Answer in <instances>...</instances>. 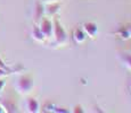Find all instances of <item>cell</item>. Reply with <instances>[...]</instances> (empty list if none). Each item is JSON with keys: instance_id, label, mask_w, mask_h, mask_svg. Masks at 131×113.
<instances>
[{"instance_id": "10", "label": "cell", "mask_w": 131, "mask_h": 113, "mask_svg": "<svg viewBox=\"0 0 131 113\" xmlns=\"http://www.w3.org/2000/svg\"><path fill=\"white\" fill-rule=\"evenodd\" d=\"M115 34H116L117 36H119L120 39H122V40H129V39H131L130 33H129V29H128L127 26L120 27V28L115 32Z\"/></svg>"}, {"instance_id": "14", "label": "cell", "mask_w": 131, "mask_h": 113, "mask_svg": "<svg viewBox=\"0 0 131 113\" xmlns=\"http://www.w3.org/2000/svg\"><path fill=\"white\" fill-rule=\"evenodd\" d=\"M5 84H6V82H5V80H4V79H0V90H1L2 88H4Z\"/></svg>"}, {"instance_id": "1", "label": "cell", "mask_w": 131, "mask_h": 113, "mask_svg": "<svg viewBox=\"0 0 131 113\" xmlns=\"http://www.w3.org/2000/svg\"><path fill=\"white\" fill-rule=\"evenodd\" d=\"M52 24H54L52 35H54V37H55V41H56L58 44H64L67 40V34H66V32H65L63 25L60 24L57 18H54Z\"/></svg>"}, {"instance_id": "5", "label": "cell", "mask_w": 131, "mask_h": 113, "mask_svg": "<svg viewBox=\"0 0 131 113\" xmlns=\"http://www.w3.org/2000/svg\"><path fill=\"white\" fill-rule=\"evenodd\" d=\"M88 36L87 34L84 33V31L82 29V27H77V28L73 29L72 32V40L75 44H83L85 41H87Z\"/></svg>"}, {"instance_id": "2", "label": "cell", "mask_w": 131, "mask_h": 113, "mask_svg": "<svg viewBox=\"0 0 131 113\" xmlns=\"http://www.w3.org/2000/svg\"><path fill=\"white\" fill-rule=\"evenodd\" d=\"M33 87V79L30 75H24V76L19 77L18 82H17V89L22 94H26Z\"/></svg>"}, {"instance_id": "18", "label": "cell", "mask_w": 131, "mask_h": 113, "mask_svg": "<svg viewBox=\"0 0 131 113\" xmlns=\"http://www.w3.org/2000/svg\"><path fill=\"white\" fill-rule=\"evenodd\" d=\"M130 90H131V82H130Z\"/></svg>"}, {"instance_id": "13", "label": "cell", "mask_w": 131, "mask_h": 113, "mask_svg": "<svg viewBox=\"0 0 131 113\" xmlns=\"http://www.w3.org/2000/svg\"><path fill=\"white\" fill-rule=\"evenodd\" d=\"M0 69L5 70V71H7V72H9V71H10V69H9V68L6 66V63H5V62L1 60V58H0Z\"/></svg>"}, {"instance_id": "12", "label": "cell", "mask_w": 131, "mask_h": 113, "mask_svg": "<svg viewBox=\"0 0 131 113\" xmlns=\"http://www.w3.org/2000/svg\"><path fill=\"white\" fill-rule=\"evenodd\" d=\"M1 105L4 106L5 112H15L16 111V106H15V104L14 103H10L8 100H6Z\"/></svg>"}, {"instance_id": "11", "label": "cell", "mask_w": 131, "mask_h": 113, "mask_svg": "<svg viewBox=\"0 0 131 113\" xmlns=\"http://www.w3.org/2000/svg\"><path fill=\"white\" fill-rule=\"evenodd\" d=\"M119 58H120L121 62L129 70H131V53H121Z\"/></svg>"}, {"instance_id": "8", "label": "cell", "mask_w": 131, "mask_h": 113, "mask_svg": "<svg viewBox=\"0 0 131 113\" xmlns=\"http://www.w3.org/2000/svg\"><path fill=\"white\" fill-rule=\"evenodd\" d=\"M43 15H45V7L42 6L41 2L38 1L36 4V8H34V19H36V22L38 23L41 21Z\"/></svg>"}, {"instance_id": "3", "label": "cell", "mask_w": 131, "mask_h": 113, "mask_svg": "<svg viewBox=\"0 0 131 113\" xmlns=\"http://www.w3.org/2000/svg\"><path fill=\"white\" fill-rule=\"evenodd\" d=\"M39 28H40V31L42 32V34L45 35V37L49 39L52 35L54 24H52V22L50 21L49 18H46V17L43 18V17H42L41 21H40V24H39Z\"/></svg>"}, {"instance_id": "16", "label": "cell", "mask_w": 131, "mask_h": 113, "mask_svg": "<svg viewBox=\"0 0 131 113\" xmlns=\"http://www.w3.org/2000/svg\"><path fill=\"white\" fill-rule=\"evenodd\" d=\"M128 29H129V33H130V36H131V25H127Z\"/></svg>"}, {"instance_id": "7", "label": "cell", "mask_w": 131, "mask_h": 113, "mask_svg": "<svg viewBox=\"0 0 131 113\" xmlns=\"http://www.w3.org/2000/svg\"><path fill=\"white\" fill-rule=\"evenodd\" d=\"M26 107H27V111L31 112V113H37V112L40 111V104L34 97H30V99H27Z\"/></svg>"}, {"instance_id": "17", "label": "cell", "mask_w": 131, "mask_h": 113, "mask_svg": "<svg viewBox=\"0 0 131 113\" xmlns=\"http://www.w3.org/2000/svg\"><path fill=\"white\" fill-rule=\"evenodd\" d=\"M45 1H48V2H54V1H59V0H45Z\"/></svg>"}, {"instance_id": "6", "label": "cell", "mask_w": 131, "mask_h": 113, "mask_svg": "<svg viewBox=\"0 0 131 113\" xmlns=\"http://www.w3.org/2000/svg\"><path fill=\"white\" fill-rule=\"evenodd\" d=\"M62 4L59 1H54V2H49L46 7H45V14L47 16H51L54 17L56 14H58Z\"/></svg>"}, {"instance_id": "9", "label": "cell", "mask_w": 131, "mask_h": 113, "mask_svg": "<svg viewBox=\"0 0 131 113\" xmlns=\"http://www.w3.org/2000/svg\"><path fill=\"white\" fill-rule=\"evenodd\" d=\"M32 37H33L37 42H43L45 39H46L45 35L42 34V32L40 31V28H39L38 25H34L33 28H32Z\"/></svg>"}, {"instance_id": "4", "label": "cell", "mask_w": 131, "mask_h": 113, "mask_svg": "<svg viewBox=\"0 0 131 113\" xmlns=\"http://www.w3.org/2000/svg\"><path fill=\"white\" fill-rule=\"evenodd\" d=\"M82 29L89 39H96L98 36V26L94 22H85L82 25Z\"/></svg>"}, {"instance_id": "15", "label": "cell", "mask_w": 131, "mask_h": 113, "mask_svg": "<svg viewBox=\"0 0 131 113\" xmlns=\"http://www.w3.org/2000/svg\"><path fill=\"white\" fill-rule=\"evenodd\" d=\"M2 112H5V109H4V106L0 104V113H2Z\"/></svg>"}]
</instances>
